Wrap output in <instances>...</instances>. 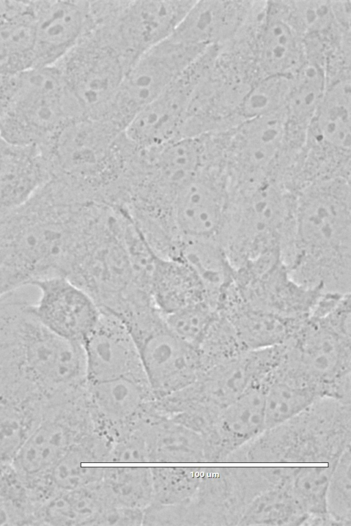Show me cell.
<instances>
[{"label": "cell", "instance_id": "obj_12", "mask_svg": "<svg viewBox=\"0 0 351 526\" xmlns=\"http://www.w3.org/2000/svg\"><path fill=\"white\" fill-rule=\"evenodd\" d=\"M350 76L327 82L308 127L304 153L319 170L338 171L350 166Z\"/></svg>", "mask_w": 351, "mask_h": 526}, {"label": "cell", "instance_id": "obj_16", "mask_svg": "<svg viewBox=\"0 0 351 526\" xmlns=\"http://www.w3.org/2000/svg\"><path fill=\"white\" fill-rule=\"evenodd\" d=\"M202 77L189 66L158 97L139 111L123 131L141 149L158 148L181 138L193 95Z\"/></svg>", "mask_w": 351, "mask_h": 526}, {"label": "cell", "instance_id": "obj_14", "mask_svg": "<svg viewBox=\"0 0 351 526\" xmlns=\"http://www.w3.org/2000/svg\"><path fill=\"white\" fill-rule=\"evenodd\" d=\"M230 197L227 177L221 168L207 170L177 190L171 209L181 240L210 239L219 242Z\"/></svg>", "mask_w": 351, "mask_h": 526}, {"label": "cell", "instance_id": "obj_1", "mask_svg": "<svg viewBox=\"0 0 351 526\" xmlns=\"http://www.w3.org/2000/svg\"><path fill=\"white\" fill-rule=\"evenodd\" d=\"M19 291L0 297V394L49 403L78 393L88 383L84 345L45 327Z\"/></svg>", "mask_w": 351, "mask_h": 526}, {"label": "cell", "instance_id": "obj_4", "mask_svg": "<svg viewBox=\"0 0 351 526\" xmlns=\"http://www.w3.org/2000/svg\"><path fill=\"white\" fill-rule=\"evenodd\" d=\"M295 203V195L273 181L230 192L219 242L235 270L281 255L294 233Z\"/></svg>", "mask_w": 351, "mask_h": 526}, {"label": "cell", "instance_id": "obj_6", "mask_svg": "<svg viewBox=\"0 0 351 526\" xmlns=\"http://www.w3.org/2000/svg\"><path fill=\"white\" fill-rule=\"evenodd\" d=\"M55 66L80 118L101 120L130 65L104 30L93 25Z\"/></svg>", "mask_w": 351, "mask_h": 526}, {"label": "cell", "instance_id": "obj_15", "mask_svg": "<svg viewBox=\"0 0 351 526\" xmlns=\"http://www.w3.org/2000/svg\"><path fill=\"white\" fill-rule=\"evenodd\" d=\"M37 301L29 303L34 316L56 335L84 343L95 329L101 313L95 301L84 290L64 276L38 279Z\"/></svg>", "mask_w": 351, "mask_h": 526}, {"label": "cell", "instance_id": "obj_36", "mask_svg": "<svg viewBox=\"0 0 351 526\" xmlns=\"http://www.w3.org/2000/svg\"><path fill=\"white\" fill-rule=\"evenodd\" d=\"M153 484L152 502L176 504L192 497L195 481L189 468H151Z\"/></svg>", "mask_w": 351, "mask_h": 526}, {"label": "cell", "instance_id": "obj_5", "mask_svg": "<svg viewBox=\"0 0 351 526\" xmlns=\"http://www.w3.org/2000/svg\"><path fill=\"white\" fill-rule=\"evenodd\" d=\"M77 118L57 66L32 68L12 75L0 114V138L13 145L40 147Z\"/></svg>", "mask_w": 351, "mask_h": 526}, {"label": "cell", "instance_id": "obj_41", "mask_svg": "<svg viewBox=\"0 0 351 526\" xmlns=\"http://www.w3.org/2000/svg\"><path fill=\"white\" fill-rule=\"evenodd\" d=\"M335 22L343 32L350 33V1H330Z\"/></svg>", "mask_w": 351, "mask_h": 526}, {"label": "cell", "instance_id": "obj_30", "mask_svg": "<svg viewBox=\"0 0 351 526\" xmlns=\"http://www.w3.org/2000/svg\"><path fill=\"white\" fill-rule=\"evenodd\" d=\"M45 407L0 394V466L11 464L41 418Z\"/></svg>", "mask_w": 351, "mask_h": 526}, {"label": "cell", "instance_id": "obj_23", "mask_svg": "<svg viewBox=\"0 0 351 526\" xmlns=\"http://www.w3.org/2000/svg\"><path fill=\"white\" fill-rule=\"evenodd\" d=\"M253 49L263 77L292 76L303 63L302 38L289 21L286 1H267L265 20L256 36Z\"/></svg>", "mask_w": 351, "mask_h": 526}, {"label": "cell", "instance_id": "obj_28", "mask_svg": "<svg viewBox=\"0 0 351 526\" xmlns=\"http://www.w3.org/2000/svg\"><path fill=\"white\" fill-rule=\"evenodd\" d=\"M150 295L155 308L162 316L200 303H207L214 308L202 281L182 260L158 258Z\"/></svg>", "mask_w": 351, "mask_h": 526}, {"label": "cell", "instance_id": "obj_34", "mask_svg": "<svg viewBox=\"0 0 351 526\" xmlns=\"http://www.w3.org/2000/svg\"><path fill=\"white\" fill-rule=\"evenodd\" d=\"M29 488L10 464L0 466V525H34Z\"/></svg>", "mask_w": 351, "mask_h": 526}, {"label": "cell", "instance_id": "obj_29", "mask_svg": "<svg viewBox=\"0 0 351 526\" xmlns=\"http://www.w3.org/2000/svg\"><path fill=\"white\" fill-rule=\"evenodd\" d=\"M326 79L324 68L304 59L291 77V89L285 105L286 125L306 134L324 95Z\"/></svg>", "mask_w": 351, "mask_h": 526}, {"label": "cell", "instance_id": "obj_37", "mask_svg": "<svg viewBox=\"0 0 351 526\" xmlns=\"http://www.w3.org/2000/svg\"><path fill=\"white\" fill-rule=\"evenodd\" d=\"M216 314L217 310L210 305L200 303L163 317L173 333L198 347Z\"/></svg>", "mask_w": 351, "mask_h": 526}, {"label": "cell", "instance_id": "obj_2", "mask_svg": "<svg viewBox=\"0 0 351 526\" xmlns=\"http://www.w3.org/2000/svg\"><path fill=\"white\" fill-rule=\"evenodd\" d=\"M350 205L349 179L315 183L295 195L294 234L281 257L297 282L350 293Z\"/></svg>", "mask_w": 351, "mask_h": 526}, {"label": "cell", "instance_id": "obj_3", "mask_svg": "<svg viewBox=\"0 0 351 526\" xmlns=\"http://www.w3.org/2000/svg\"><path fill=\"white\" fill-rule=\"evenodd\" d=\"M77 242L70 206L45 184L21 205L0 214V262L27 285L64 276Z\"/></svg>", "mask_w": 351, "mask_h": 526}, {"label": "cell", "instance_id": "obj_25", "mask_svg": "<svg viewBox=\"0 0 351 526\" xmlns=\"http://www.w3.org/2000/svg\"><path fill=\"white\" fill-rule=\"evenodd\" d=\"M51 178L49 167L37 147L0 142V214L29 199Z\"/></svg>", "mask_w": 351, "mask_h": 526}, {"label": "cell", "instance_id": "obj_24", "mask_svg": "<svg viewBox=\"0 0 351 526\" xmlns=\"http://www.w3.org/2000/svg\"><path fill=\"white\" fill-rule=\"evenodd\" d=\"M217 311L232 325L246 351L282 345L289 342L307 318H291L253 308L235 290L228 292Z\"/></svg>", "mask_w": 351, "mask_h": 526}, {"label": "cell", "instance_id": "obj_33", "mask_svg": "<svg viewBox=\"0 0 351 526\" xmlns=\"http://www.w3.org/2000/svg\"><path fill=\"white\" fill-rule=\"evenodd\" d=\"M264 387L252 385L226 409L221 429L232 440L250 438L264 425Z\"/></svg>", "mask_w": 351, "mask_h": 526}, {"label": "cell", "instance_id": "obj_11", "mask_svg": "<svg viewBox=\"0 0 351 526\" xmlns=\"http://www.w3.org/2000/svg\"><path fill=\"white\" fill-rule=\"evenodd\" d=\"M132 337L157 399L187 388L203 373L198 347L173 333L165 318Z\"/></svg>", "mask_w": 351, "mask_h": 526}, {"label": "cell", "instance_id": "obj_7", "mask_svg": "<svg viewBox=\"0 0 351 526\" xmlns=\"http://www.w3.org/2000/svg\"><path fill=\"white\" fill-rule=\"evenodd\" d=\"M93 431L86 392L49 405L10 464L25 484H31L48 473Z\"/></svg>", "mask_w": 351, "mask_h": 526}, {"label": "cell", "instance_id": "obj_8", "mask_svg": "<svg viewBox=\"0 0 351 526\" xmlns=\"http://www.w3.org/2000/svg\"><path fill=\"white\" fill-rule=\"evenodd\" d=\"M204 53L171 37L145 51L126 71L104 120L123 131Z\"/></svg>", "mask_w": 351, "mask_h": 526}, {"label": "cell", "instance_id": "obj_9", "mask_svg": "<svg viewBox=\"0 0 351 526\" xmlns=\"http://www.w3.org/2000/svg\"><path fill=\"white\" fill-rule=\"evenodd\" d=\"M285 120L283 108L246 121L230 131L225 173L230 190L274 181L283 149Z\"/></svg>", "mask_w": 351, "mask_h": 526}, {"label": "cell", "instance_id": "obj_18", "mask_svg": "<svg viewBox=\"0 0 351 526\" xmlns=\"http://www.w3.org/2000/svg\"><path fill=\"white\" fill-rule=\"evenodd\" d=\"M234 286L247 305L291 318H308L325 292L297 282L282 262L259 273L238 271Z\"/></svg>", "mask_w": 351, "mask_h": 526}, {"label": "cell", "instance_id": "obj_35", "mask_svg": "<svg viewBox=\"0 0 351 526\" xmlns=\"http://www.w3.org/2000/svg\"><path fill=\"white\" fill-rule=\"evenodd\" d=\"M289 75H267L258 80L243 98L238 111L242 123L285 108L291 89Z\"/></svg>", "mask_w": 351, "mask_h": 526}, {"label": "cell", "instance_id": "obj_40", "mask_svg": "<svg viewBox=\"0 0 351 526\" xmlns=\"http://www.w3.org/2000/svg\"><path fill=\"white\" fill-rule=\"evenodd\" d=\"M143 518L142 509L113 505L104 512L96 525H141Z\"/></svg>", "mask_w": 351, "mask_h": 526}, {"label": "cell", "instance_id": "obj_38", "mask_svg": "<svg viewBox=\"0 0 351 526\" xmlns=\"http://www.w3.org/2000/svg\"><path fill=\"white\" fill-rule=\"evenodd\" d=\"M350 453H346L331 473L326 490L328 508L334 516L344 517L350 509Z\"/></svg>", "mask_w": 351, "mask_h": 526}, {"label": "cell", "instance_id": "obj_26", "mask_svg": "<svg viewBox=\"0 0 351 526\" xmlns=\"http://www.w3.org/2000/svg\"><path fill=\"white\" fill-rule=\"evenodd\" d=\"M34 1H0V75L34 68Z\"/></svg>", "mask_w": 351, "mask_h": 526}, {"label": "cell", "instance_id": "obj_19", "mask_svg": "<svg viewBox=\"0 0 351 526\" xmlns=\"http://www.w3.org/2000/svg\"><path fill=\"white\" fill-rule=\"evenodd\" d=\"M34 68L56 64L92 25L87 1H34Z\"/></svg>", "mask_w": 351, "mask_h": 526}, {"label": "cell", "instance_id": "obj_22", "mask_svg": "<svg viewBox=\"0 0 351 526\" xmlns=\"http://www.w3.org/2000/svg\"><path fill=\"white\" fill-rule=\"evenodd\" d=\"M144 157L159 183L173 194L207 170L219 165V155L210 134L182 138L158 148L145 149Z\"/></svg>", "mask_w": 351, "mask_h": 526}, {"label": "cell", "instance_id": "obj_21", "mask_svg": "<svg viewBox=\"0 0 351 526\" xmlns=\"http://www.w3.org/2000/svg\"><path fill=\"white\" fill-rule=\"evenodd\" d=\"M252 1H195L170 36L206 51L230 41L243 25Z\"/></svg>", "mask_w": 351, "mask_h": 526}, {"label": "cell", "instance_id": "obj_32", "mask_svg": "<svg viewBox=\"0 0 351 526\" xmlns=\"http://www.w3.org/2000/svg\"><path fill=\"white\" fill-rule=\"evenodd\" d=\"M264 387V425L274 427L294 416L313 401L315 390L291 378L277 377Z\"/></svg>", "mask_w": 351, "mask_h": 526}, {"label": "cell", "instance_id": "obj_10", "mask_svg": "<svg viewBox=\"0 0 351 526\" xmlns=\"http://www.w3.org/2000/svg\"><path fill=\"white\" fill-rule=\"evenodd\" d=\"M195 1H119L106 20L111 38L130 66L169 38Z\"/></svg>", "mask_w": 351, "mask_h": 526}, {"label": "cell", "instance_id": "obj_27", "mask_svg": "<svg viewBox=\"0 0 351 526\" xmlns=\"http://www.w3.org/2000/svg\"><path fill=\"white\" fill-rule=\"evenodd\" d=\"M111 506L100 482L93 486L56 491L38 500L34 525H96Z\"/></svg>", "mask_w": 351, "mask_h": 526}, {"label": "cell", "instance_id": "obj_39", "mask_svg": "<svg viewBox=\"0 0 351 526\" xmlns=\"http://www.w3.org/2000/svg\"><path fill=\"white\" fill-rule=\"evenodd\" d=\"M330 474L324 468L307 470L298 477L295 485L303 495L314 497L326 490Z\"/></svg>", "mask_w": 351, "mask_h": 526}, {"label": "cell", "instance_id": "obj_31", "mask_svg": "<svg viewBox=\"0 0 351 526\" xmlns=\"http://www.w3.org/2000/svg\"><path fill=\"white\" fill-rule=\"evenodd\" d=\"M100 485L116 506L143 510L153 500L151 468H104Z\"/></svg>", "mask_w": 351, "mask_h": 526}, {"label": "cell", "instance_id": "obj_13", "mask_svg": "<svg viewBox=\"0 0 351 526\" xmlns=\"http://www.w3.org/2000/svg\"><path fill=\"white\" fill-rule=\"evenodd\" d=\"M351 334L324 318L309 316L284 345L282 360L295 373L313 380H343L350 372Z\"/></svg>", "mask_w": 351, "mask_h": 526}, {"label": "cell", "instance_id": "obj_17", "mask_svg": "<svg viewBox=\"0 0 351 526\" xmlns=\"http://www.w3.org/2000/svg\"><path fill=\"white\" fill-rule=\"evenodd\" d=\"M100 309L98 322L83 343L88 382L121 377L148 381L138 347L126 325L112 312Z\"/></svg>", "mask_w": 351, "mask_h": 526}, {"label": "cell", "instance_id": "obj_20", "mask_svg": "<svg viewBox=\"0 0 351 526\" xmlns=\"http://www.w3.org/2000/svg\"><path fill=\"white\" fill-rule=\"evenodd\" d=\"M95 429L117 430L139 421L157 399L147 381L121 377L88 382Z\"/></svg>", "mask_w": 351, "mask_h": 526}]
</instances>
